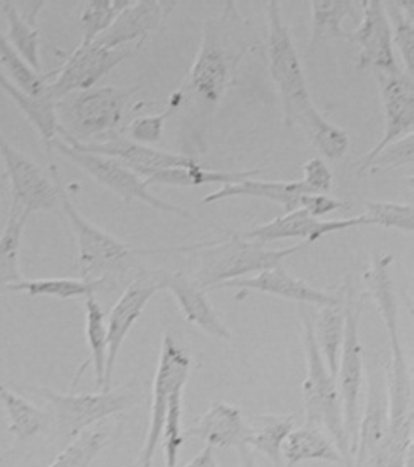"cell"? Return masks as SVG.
Here are the masks:
<instances>
[{
    "instance_id": "obj_1",
    "label": "cell",
    "mask_w": 414,
    "mask_h": 467,
    "mask_svg": "<svg viewBox=\"0 0 414 467\" xmlns=\"http://www.w3.org/2000/svg\"><path fill=\"white\" fill-rule=\"evenodd\" d=\"M391 254L379 252L365 270V282L369 296L378 306V314L387 328L391 359L388 365V413L389 428L383 448V461L389 467H403L408 451L413 448L414 403L413 379L405 358L398 322L397 292L391 279Z\"/></svg>"
},
{
    "instance_id": "obj_2",
    "label": "cell",
    "mask_w": 414,
    "mask_h": 467,
    "mask_svg": "<svg viewBox=\"0 0 414 467\" xmlns=\"http://www.w3.org/2000/svg\"><path fill=\"white\" fill-rule=\"evenodd\" d=\"M245 50L243 17L235 2H224L221 14L207 18L202 26V40L190 77L178 90L182 101L194 99L207 105L219 103L234 78Z\"/></svg>"
},
{
    "instance_id": "obj_3",
    "label": "cell",
    "mask_w": 414,
    "mask_h": 467,
    "mask_svg": "<svg viewBox=\"0 0 414 467\" xmlns=\"http://www.w3.org/2000/svg\"><path fill=\"white\" fill-rule=\"evenodd\" d=\"M308 245L302 243L285 249H269L267 245L243 239V235H231L225 241L194 244V251L191 254L198 257V269L192 282L201 290L216 288L219 284L272 269Z\"/></svg>"
},
{
    "instance_id": "obj_4",
    "label": "cell",
    "mask_w": 414,
    "mask_h": 467,
    "mask_svg": "<svg viewBox=\"0 0 414 467\" xmlns=\"http://www.w3.org/2000/svg\"><path fill=\"white\" fill-rule=\"evenodd\" d=\"M300 317L304 324L306 359V375L302 385L305 424L328 432L345 462H348L351 458L350 441L343 424L342 401L336 379L330 375L316 345L314 315L306 312L305 306H300Z\"/></svg>"
},
{
    "instance_id": "obj_5",
    "label": "cell",
    "mask_w": 414,
    "mask_h": 467,
    "mask_svg": "<svg viewBox=\"0 0 414 467\" xmlns=\"http://www.w3.org/2000/svg\"><path fill=\"white\" fill-rule=\"evenodd\" d=\"M58 198L60 209L75 234V241L78 247V265L81 279L90 282H109L111 277L127 272L135 255H150V254H166L178 251L174 249H136L128 244L118 241L111 234L101 231L81 216L80 211L75 207L72 199L58 180Z\"/></svg>"
},
{
    "instance_id": "obj_6",
    "label": "cell",
    "mask_w": 414,
    "mask_h": 467,
    "mask_svg": "<svg viewBox=\"0 0 414 467\" xmlns=\"http://www.w3.org/2000/svg\"><path fill=\"white\" fill-rule=\"evenodd\" d=\"M138 88L93 87L57 101L60 130L81 144L103 143L119 135L129 99Z\"/></svg>"
},
{
    "instance_id": "obj_7",
    "label": "cell",
    "mask_w": 414,
    "mask_h": 467,
    "mask_svg": "<svg viewBox=\"0 0 414 467\" xmlns=\"http://www.w3.org/2000/svg\"><path fill=\"white\" fill-rule=\"evenodd\" d=\"M267 57L272 81L282 99L284 123L287 126H295L298 119L316 105L306 85L297 48L284 22L282 7L277 0L267 2Z\"/></svg>"
},
{
    "instance_id": "obj_8",
    "label": "cell",
    "mask_w": 414,
    "mask_h": 467,
    "mask_svg": "<svg viewBox=\"0 0 414 467\" xmlns=\"http://www.w3.org/2000/svg\"><path fill=\"white\" fill-rule=\"evenodd\" d=\"M46 400L52 413L58 434L67 442H72L81 432L90 430L91 426L107 420L109 416L125 413L129 408L141 401L140 389L136 385L88 393V395H62L48 388H28Z\"/></svg>"
},
{
    "instance_id": "obj_9",
    "label": "cell",
    "mask_w": 414,
    "mask_h": 467,
    "mask_svg": "<svg viewBox=\"0 0 414 467\" xmlns=\"http://www.w3.org/2000/svg\"><path fill=\"white\" fill-rule=\"evenodd\" d=\"M50 150H57L58 153L72 161L75 166H78L81 171L87 172L91 180L97 181L101 186L109 188L123 199L125 202H133V201H141L146 206L153 207L164 214H172V216L186 217L192 219V213L182 209L180 206H174L168 201L154 196L150 191V186L144 182L143 178H140L135 171H131L125 164L109 156L101 154L88 153L83 151L80 148L67 143L62 138H55Z\"/></svg>"
},
{
    "instance_id": "obj_10",
    "label": "cell",
    "mask_w": 414,
    "mask_h": 467,
    "mask_svg": "<svg viewBox=\"0 0 414 467\" xmlns=\"http://www.w3.org/2000/svg\"><path fill=\"white\" fill-rule=\"evenodd\" d=\"M350 282H347L345 292V332H343L342 351L336 371V387L342 401L343 424L350 441L353 458L357 446V432L360 421V393L363 387V345L360 340L361 306L355 300Z\"/></svg>"
},
{
    "instance_id": "obj_11",
    "label": "cell",
    "mask_w": 414,
    "mask_h": 467,
    "mask_svg": "<svg viewBox=\"0 0 414 467\" xmlns=\"http://www.w3.org/2000/svg\"><path fill=\"white\" fill-rule=\"evenodd\" d=\"M191 367H192V358L190 353L172 338L171 333H164L160 361L154 375L150 424H148L143 448L138 458V467H151L153 464L154 451L161 441L162 430H164L170 396L176 388L186 387L190 379Z\"/></svg>"
},
{
    "instance_id": "obj_12",
    "label": "cell",
    "mask_w": 414,
    "mask_h": 467,
    "mask_svg": "<svg viewBox=\"0 0 414 467\" xmlns=\"http://www.w3.org/2000/svg\"><path fill=\"white\" fill-rule=\"evenodd\" d=\"M0 156L10 181L12 204L26 211L28 216L40 211H58V171L50 168L47 174L32 158L22 153L4 135H0Z\"/></svg>"
},
{
    "instance_id": "obj_13",
    "label": "cell",
    "mask_w": 414,
    "mask_h": 467,
    "mask_svg": "<svg viewBox=\"0 0 414 467\" xmlns=\"http://www.w3.org/2000/svg\"><path fill=\"white\" fill-rule=\"evenodd\" d=\"M135 52H138L135 48L111 50L95 42L90 46H78L65 58L58 70L50 72L55 80L48 81V95L58 101L73 93L90 90Z\"/></svg>"
},
{
    "instance_id": "obj_14",
    "label": "cell",
    "mask_w": 414,
    "mask_h": 467,
    "mask_svg": "<svg viewBox=\"0 0 414 467\" xmlns=\"http://www.w3.org/2000/svg\"><path fill=\"white\" fill-rule=\"evenodd\" d=\"M378 80L379 95L383 103V135L369 153L358 164V174H363L369 162L375 160L389 144L397 143L414 131V81L411 75L375 73Z\"/></svg>"
},
{
    "instance_id": "obj_15",
    "label": "cell",
    "mask_w": 414,
    "mask_h": 467,
    "mask_svg": "<svg viewBox=\"0 0 414 467\" xmlns=\"http://www.w3.org/2000/svg\"><path fill=\"white\" fill-rule=\"evenodd\" d=\"M350 42L358 47V70L369 68L375 73L387 75L403 72L397 62L385 2H361L360 26L351 32Z\"/></svg>"
},
{
    "instance_id": "obj_16",
    "label": "cell",
    "mask_w": 414,
    "mask_h": 467,
    "mask_svg": "<svg viewBox=\"0 0 414 467\" xmlns=\"http://www.w3.org/2000/svg\"><path fill=\"white\" fill-rule=\"evenodd\" d=\"M162 290L158 272L141 274L136 277L125 292L119 296L117 304L109 310L107 320L109 333V355H107V369H105V387L103 391L111 389V378L117 365L118 355L123 343L127 340L128 333L143 315L144 306L153 298L156 292Z\"/></svg>"
},
{
    "instance_id": "obj_17",
    "label": "cell",
    "mask_w": 414,
    "mask_h": 467,
    "mask_svg": "<svg viewBox=\"0 0 414 467\" xmlns=\"http://www.w3.org/2000/svg\"><path fill=\"white\" fill-rule=\"evenodd\" d=\"M363 225H368V221L363 216L324 221L308 216L304 209L298 207L295 211L275 217L271 223L254 227L249 233L243 234V237L262 245L282 239H300L306 245H314L330 234L342 233L347 229H357Z\"/></svg>"
},
{
    "instance_id": "obj_18",
    "label": "cell",
    "mask_w": 414,
    "mask_h": 467,
    "mask_svg": "<svg viewBox=\"0 0 414 467\" xmlns=\"http://www.w3.org/2000/svg\"><path fill=\"white\" fill-rule=\"evenodd\" d=\"M178 2L161 0H140L131 2L123 10L111 27L95 40V44L105 48H135L140 50L150 36L161 28L176 9Z\"/></svg>"
},
{
    "instance_id": "obj_19",
    "label": "cell",
    "mask_w": 414,
    "mask_h": 467,
    "mask_svg": "<svg viewBox=\"0 0 414 467\" xmlns=\"http://www.w3.org/2000/svg\"><path fill=\"white\" fill-rule=\"evenodd\" d=\"M389 428L388 413V388L385 375H368L367 405L358 421L357 446H355V467H363L377 462L383 446L387 442Z\"/></svg>"
},
{
    "instance_id": "obj_20",
    "label": "cell",
    "mask_w": 414,
    "mask_h": 467,
    "mask_svg": "<svg viewBox=\"0 0 414 467\" xmlns=\"http://www.w3.org/2000/svg\"><path fill=\"white\" fill-rule=\"evenodd\" d=\"M243 288V290H254L261 294L282 296L287 300H294L305 306H336L342 302V296H335L332 294L322 292L318 288L312 287L305 280L297 279L288 272L282 264L264 270L261 274H255L253 277L233 280L219 284L216 288Z\"/></svg>"
},
{
    "instance_id": "obj_21",
    "label": "cell",
    "mask_w": 414,
    "mask_h": 467,
    "mask_svg": "<svg viewBox=\"0 0 414 467\" xmlns=\"http://www.w3.org/2000/svg\"><path fill=\"white\" fill-rule=\"evenodd\" d=\"M184 438L204 441L211 448H243L251 440L253 428L243 420L237 406L217 401L182 432Z\"/></svg>"
},
{
    "instance_id": "obj_22",
    "label": "cell",
    "mask_w": 414,
    "mask_h": 467,
    "mask_svg": "<svg viewBox=\"0 0 414 467\" xmlns=\"http://www.w3.org/2000/svg\"><path fill=\"white\" fill-rule=\"evenodd\" d=\"M158 275L161 288L171 292L186 322L196 325L209 337L231 342L233 333L219 320V317L207 300L204 290L196 287L194 282L182 272H158Z\"/></svg>"
},
{
    "instance_id": "obj_23",
    "label": "cell",
    "mask_w": 414,
    "mask_h": 467,
    "mask_svg": "<svg viewBox=\"0 0 414 467\" xmlns=\"http://www.w3.org/2000/svg\"><path fill=\"white\" fill-rule=\"evenodd\" d=\"M304 194H312L302 181H239V182H227L221 188L207 194L202 199L204 204H214L225 199L234 198H259L275 202L284 209V213H290L298 209V202Z\"/></svg>"
},
{
    "instance_id": "obj_24",
    "label": "cell",
    "mask_w": 414,
    "mask_h": 467,
    "mask_svg": "<svg viewBox=\"0 0 414 467\" xmlns=\"http://www.w3.org/2000/svg\"><path fill=\"white\" fill-rule=\"evenodd\" d=\"M361 9V2L350 0H314L310 2L312 24H310V40L308 54L316 47L328 40H350L351 34L343 28V20L355 17Z\"/></svg>"
},
{
    "instance_id": "obj_25",
    "label": "cell",
    "mask_w": 414,
    "mask_h": 467,
    "mask_svg": "<svg viewBox=\"0 0 414 467\" xmlns=\"http://www.w3.org/2000/svg\"><path fill=\"white\" fill-rule=\"evenodd\" d=\"M0 88L7 93L18 109L26 115L28 121L36 126L38 135L42 136L47 148L58 136L60 123L57 117V101L50 95L46 97H30L28 93L20 90L14 81L10 80L5 72L0 70Z\"/></svg>"
},
{
    "instance_id": "obj_26",
    "label": "cell",
    "mask_w": 414,
    "mask_h": 467,
    "mask_svg": "<svg viewBox=\"0 0 414 467\" xmlns=\"http://www.w3.org/2000/svg\"><path fill=\"white\" fill-rule=\"evenodd\" d=\"M282 458L287 461L285 467H294L304 461H325L332 464L345 462L334 441L325 436L324 430L308 424L288 432L282 446Z\"/></svg>"
},
{
    "instance_id": "obj_27",
    "label": "cell",
    "mask_w": 414,
    "mask_h": 467,
    "mask_svg": "<svg viewBox=\"0 0 414 467\" xmlns=\"http://www.w3.org/2000/svg\"><path fill=\"white\" fill-rule=\"evenodd\" d=\"M28 214L20 207L10 206L9 216L0 234V296L7 294L10 285L22 282L20 274V241Z\"/></svg>"
},
{
    "instance_id": "obj_28",
    "label": "cell",
    "mask_w": 414,
    "mask_h": 467,
    "mask_svg": "<svg viewBox=\"0 0 414 467\" xmlns=\"http://www.w3.org/2000/svg\"><path fill=\"white\" fill-rule=\"evenodd\" d=\"M85 332H87V342L90 348V358L81 367L77 379L80 378L81 371L88 365L95 369V383L99 391L105 387V369H107V355H109V333H107V318L105 312L98 304L95 294H88L85 296Z\"/></svg>"
},
{
    "instance_id": "obj_29",
    "label": "cell",
    "mask_w": 414,
    "mask_h": 467,
    "mask_svg": "<svg viewBox=\"0 0 414 467\" xmlns=\"http://www.w3.org/2000/svg\"><path fill=\"white\" fill-rule=\"evenodd\" d=\"M295 126L305 135L310 144L328 160H340L350 150L348 133L325 119L316 107L308 109Z\"/></svg>"
},
{
    "instance_id": "obj_30",
    "label": "cell",
    "mask_w": 414,
    "mask_h": 467,
    "mask_svg": "<svg viewBox=\"0 0 414 467\" xmlns=\"http://www.w3.org/2000/svg\"><path fill=\"white\" fill-rule=\"evenodd\" d=\"M255 422V426H251L253 434L247 446L271 459L274 466L282 467V446L284 441L287 440L288 432L294 430V414H259Z\"/></svg>"
},
{
    "instance_id": "obj_31",
    "label": "cell",
    "mask_w": 414,
    "mask_h": 467,
    "mask_svg": "<svg viewBox=\"0 0 414 467\" xmlns=\"http://www.w3.org/2000/svg\"><path fill=\"white\" fill-rule=\"evenodd\" d=\"M314 330L325 365L330 375L336 378L345 332V308L342 302L336 306H320L316 322L314 320Z\"/></svg>"
},
{
    "instance_id": "obj_32",
    "label": "cell",
    "mask_w": 414,
    "mask_h": 467,
    "mask_svg": "<svg viewBox=\"0 0 414 467\" xmlns=\"http://www.w3.org/2000/svg\"><path fill=\"white\" fill-rule=\"evenodd\" d=\"M2 14L9 24L7 40L10 46L17 50V54L28 63V67L36 73H42L40 62V32L30 18H26L18 12L12 2H4Z\"/></svg>"
},
{
    "instance_id": "obj_33",
    "label": "cell",
    "mask_w": 414,
    "mask_h": 467,
    "mask_svg": "<svg viewBox=\"0 0 414 467\" xmlns=\"http://www.w3.org/2000/svg\"><path fill=\"white\" fill-rule=\"evenodd\" d=\"M259 170L254 171H209L201 164L194 168H172V170H162L150 174L144 182L148 186L151 184H168V186H204V184H227V182H239L247 180L251 176L259 174Z\"/></svg>"
},
{
    "instance_id": "obj_34",
    "label": "cell",
    "mask_w": 414,
    "mask_h": 467,
    "mask_svg": "<svg viewBox=\"0 0 414 467\" xmlns=\"http://www.w3.org/2000/svg\"><path fill=\"white\" fill-rule=\"evenodd\" d=\"M0 403L4 405L9 416V431L18 441L28 440L46 428L48 414L36 405L28 403L22 396L10 391L5 385H0Z\"/></svg>"
},
{
    "instance_id": "obj_35",
    "label": "cell",
    "mask_w": 414,
    "mask_h": 467,
    "mask_svg": "<svg viewBox=\"0 0 414 467\" xmlns=\"http://www.w3.org/2000/svg\"><path fill=\"white\" fill-rule=\"evenodd\" d=\"M391 40L401 55L405 73L413 77L414 72V2H385Z\"/></svg>"
},
{
    "instance_id": "obj_36",
    "label": "cell",
    "mask_w": 414,
    "mask_h": 467,
    "mask_svg": "<svg viewBox=\"0 0 414 467\" xmlns=\"http://www.w3.org/2000/svg\"><path fill=\"white\" fill-rule=\"evenodd\" d=\"M101 285V282L83 279H34L22 280L16 285H10L7 292H20L32 298L50 296L58 300H70L95 294Z\"/></svg>"
},
{
    "instance_id": "obj_37",
    "label": "cell",
    "mask_w": 414,
    "mask_h": 467,
    "mask_svg": "<svg viewBox=\"0 0 414 467\" xmlns=\"http://www.w3.org/2000/svg\"><path fill=\"white\" fill-rule=\"evenodd\" d=\"M0 63L9 72L10 80L17 85L20 90L26 91L30 97H46L48 95V80L50 73H36L28 67V63L17 54V50L10 46L7 36L0 32Z\"/></svg>"
},
{
    "instance_id": "obj_38",
    "label": "cell",
    "mask_w": 414,
    "mask_h": 467,
    "mask_svg": "<svg viewBox=\"0 0 414 467\" xmlns=\"http://www.w3.org/2000/svg\"><path fill=\"white\" fill-rule=\"evenodd\" d=\"M109 442V430L99 424L81 432L65 448L48 467H90L99 452Z\"/></svg>"
},
{
    "instance_id": "obj_39",
    "label": "cell",
    "mask_w": 414,
    "mask_h": 467,
    "mask_svg": "<svg viewBox=\"0 0 414 467\" xmlns=\"http://www.w3.org/2000/svg\"><path fill=\"white\" fill-rule=\"evenodd\" d=\"M131 0H90L85 2L81 12V36L80 46H90L101 34H105L111 24L117 20L118 16L127 9Z\"/></svg>"
},
{
    "instance_id": "obj_40",
    "label": "cell",
    "mask_w": 414,
    "mask_h": 467,
    "mask_svg": "<svg viewBox=\"0 0 414 467\" xmlns=\"http://www.w3.org/2000/svg\"><path fill=\"white\" fill-rule=\"evenodd\" d=\"M363 202H365V214L361 216L368 221V225H378V227L395 229L401 233H413V204L381 202V201H363Z\"/></svg>"
},
{
    "instance_id": "obj_41",
    "label": "cell",
    "mask_w": 414,
    "mask_h": 467,
    "mask_svg": "<svg viewBox=\"0 0 414 467\" xmlns=\"http://www.w3.org/2000/svg\"><path fill=\"white\" fill-rule=\"evenodd\" d=\"M182 393L184 387L176 388L170 396L168 410H166V421L162 430V451H164V462L166 467H178L184 434H182Z\"/></svg>"
},
{
    "instance_id": "obj_42",
    "label": "cell",
    "mask_w": 414,
    "mask_h": 467,
    "mask_svg": "<svg viewBox=\"0 0 414 467\" xmlns=\"http://www.w3.org/2000/svg\"><path fill=\"white\" fill-rule=\"evenodd\" d=\"M171 105L164 109L160 115L153 117H140L133 119L127 128L129 140L135 143L144 144V146H151L154 143H160L164 133V125L168 121V118L171 117Z\"/></svg>"
},
{
    "instance_id": "obj_43",
    "label": "cell",
    "mask_w": 414,
    "mask_h": 467,
    "mask_svg": "<svg viewBox=\"0 0 414 467\" xmlns=\"http://www.w3.org/2000/svg\"><path fill=\"white\" fill-rule=\"evenodd\" d=\"M413 135L398 140L397 143L389 144L381 153L375 156L369 162L365 172L379 171V170H397L413 164Z\"/></svg>"
},
{
    "instance_id": "obj_44",
    "label": "cell",
    "mask_w": 414,
    "mask_h": 467,
    "mask_svg": "<svg viewBox=\"0 0 414 467\" xmlns=\"http://www.w3.org/2000/svg\"><path fill=\"white\" fill-rule=\"evenodd\" d=\"M302 182L312 194H328L334 188V174L324 158H312L304 164Z\"/></svg>"
},
{
    "instance_id": "obj_45",
    "label": "cell",
    "mask_w": 414,
    "mask_h": 467,
    "mask_svg": "<svg viewBox=\"0 0 414 467\" xmlns=\"http://www.w3.org/2000/svg\"><path fill=\"white\" fill-rule=\"evenodd\" d=\"M298 207L304 209L308 216L320 219L326 214L340 211L343 207H347V204L338 199L330 198L328 194H304L300 198Z\"/></svg>"
},
{
    "instance_id": "obj_46",
    "label": "cell",
    "mask_w": 414,
    "mask_h": 467,
    "mask_svg": "<svg viewBox=\"0 0 414 467\" xmlns=\"http://www.w3.org/2000/svg\"><path fill=\"white\" fill-rule=\"evenodd\" d=\"M182 467H221L219 466V462L216 461V456H214V448H211V446H204L202 451L199 452L196 458L190 461L186 466Z\"/></svg>"
},
{
    "instance_id": "obj_47",
    "label": "cell",
    "mask_w": 414,
    "mask_h": 467,
    "mask_svg": "<svg viewBox=\"0 0 414 467\" xmlns=\"http://www.w3.org/2000/svg\"><path fill=\"white\" fill-rule=\"evenodd\" d=\"M239 454H241L243 467H255V456H254L253 450L249 446L239 448Z\"/></svg>"
}]
</instances>
